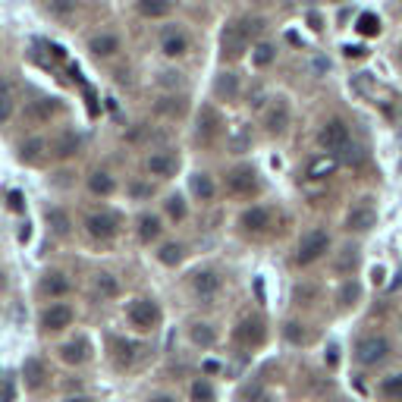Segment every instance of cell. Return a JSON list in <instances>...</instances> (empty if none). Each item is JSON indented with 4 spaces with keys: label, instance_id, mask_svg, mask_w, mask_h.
<instances>
[{
    "label": "cell",
    "instance_id": "1",
    "mask_svg": "<svg viewBox=\"0 0 402 402\" xmlns=\"http://www.w3.org/2000/svg\"><path fill=\"white\" fill-rule=\"evenodd\" d=\"M393 352L387 336H365V340H358L355 346V362L365 368H374V365H383Z\"/></svg>",
    "mask_w": 402,
    "mask_h": 402
},
{
    "label": "cell",
    "instance_id": "2",
    "mask_svg": "<svg viewBox=\"0 0 402 402\" xmlns=\"http://www.w3.org/2000/svg\"><path fill=\"white\" fill-rule=\"evenodd\" d=\"M330 248V236L324 230H311L302 242H298V252H296V264H302V268H308V264H314L318 258H324Z\"/></svg>",
    "mask_w": 402,
    "mask_h": 402
},
{
    "label": "cell",
    "instance_id": "3",
    "mask_svg": "<svg viewBox=\"0 0 402 402\" xmlns=\"http://www.w3.org/2000/svg\"><path fill=\"white\" fill-rule=\"evenodd\" d=\"M126 314L135 330H154L161 324V308H157L154 298H135Z\"/></svg>",
    "mask_w": 402,
    "mask_h": 402
},
{
    "label": "cell",
    "instance_id": "4",
    "mask_svg": "<svg viewBox=\"0 0 402 402\" xmlns=\"http://www.w3.org/2000/svg\"><path fill=\"white\" fill-rule=\"evenodd\" d=\"M318 142H320V148L330 151V154L346 151L349 148V126H346L343 119H330V123H324V129L318 132Z\"/></svg>",
    "mask_w": 402,
    "mask_h": 402
},
{
    "label": "cell",
    "instance_id": "5",
    "mask_svg": "<svg viewBox=\"0 0 402 402\" xmlns=\"http://www.w3.org/2000/svg\"><path fill=\"white\" fill-rule=\"evenodd\" d=\"M226 189H230L233 195H242V198H252L255 192H258V173L252 170V167H233L230 173H226Z\"/></svg>",
    "mask_w": 402,
    "mask_h": 402
},
{
    "label": "cell",
    "instance_id": "6",
    "mask_svg": "<svg viewBox=\"0 0 402 402\" xmlns=\"http://www.w3.org/2000/svg\"><path fill=\"white\" fill-rule=\"evenodd\" d=\"M85 233H88L91 239L107 242V239H113L119 233V220L113 214H107V211H95V214L85 217Z\"/></svg>",
    "mask_w": 402,
    "mask_h": 402
},
{
    "label": "cell",
    "instance_id": "7",
    "mask_svg": "<svg viewBox=\"0 0 402 402\" xmlns=\"http://www.w3.org/2000/svg\"><path fill=\"white\" fill-rule=\"evenodd\" d=\"M220 47H224V57H230V60H239L242 54L248 51V35H246V29L239 25V19L224 29V35H220Z\"/></svg>",
    "mask_w": 402,
    "mask_h": 402
},
{
    "label": "cell",
    "instance_id": "8",
    "mask_svg": "<svg viewBox=\"0 0 402 402\" xmlns=\"http://www.w3.org/2000/svg\"><path fill=\"white\" fill-rule=\"evenodd\" d=\"M233 336H236L239 346H261L268 330H264V320L261 318H242L236 324V330H233Z\"/></svg>",
    "mask_w": 402,
    "mask_h": 402
},
{
    "label": "cell",
    "instance_id": "9",
    "mask_svg": "<svg viewBox=\"0 0 402 402\" xmlns=\"http://www.w3.org/2000/svg\"><path fill=\"white\" fill-rule=\"evenodd\" d=\"M75 311L67 305V302H57V305H51L45 314H41V327L47 330V333H57V330H67L69 324H73Z\"/></svg>",
    "mask_w": 402,
    "mask_h": 402
},
{
    "label": "cell",
    "instance_id": "10",
    "mask_svg": "<svg viewBox=\"0 0 402 402\" xmlns=\"http://www.w3.org/2000/svg\"><path fill=\"white\" fill-rule=\"evenodd\" d=\"M57 355H60V362H63V365L79 368V365H85V362L91 358V343H88V340H82V336H79V340H69V343H63L57 349Z\"/></svg>",
    "mask_w": 402,
    "mask_h": 402
},
{
    "label": "cell",
    "instance_id": "11",
    "mask_svg": "<svg viewBox=\"0 0 402 402\" xmlns=\"http://www.w3.org/2000/svg\"><path fill=\"white\" fill-rule=\"evenodd\" d=\"M220 113L214 110V107H201L198 113V129H195V139L198 142H211V139H217L220 135Z\"/></svg>",
    "mask_w": 402,
    "mask_h": 402
},
{
    "label": "cell",
    "instance_id": "12",
    "mask_svg": "<svg viewBox=\"0 0 402 402\" xmlns=\"http://www.w3.org/2000/svg\"><path fill=\"white\" fill-rule=\"evenodd\" d=\"M145 167H148V173H151V176L167 179V176H173V173H176L179 157L173 154V151H154V154H151L148 161H145Z\"/></svg>",
    "mask_w": 402,
    "mask_h": 402
},
{
    "label": "cell",
    "instance_id": "13",
    "mask_svg": "<svg viewBox=\"0 0 402 402\" xmlns=\"http://www.w3.org/2000/svg\"><path fill=\"white\" fill-rule=\"evenodd\" d=\"M192 292L198 298H214L217 292H220V276H217V270H198V274L192 276Z\"/></svg>",
    "mask_w": 402,
    "mask_h": 402
},
{
    "label": "cell",
    "instance_id": "14",
    "mask_svg": "<svg viewBox=\"0 0 402 402\" xmlns=\"http://www.w3.org/2000/svg\"><path fill=\"white\" fill-rule=\"evenodd\" d=\"M264 126H268L270 135L286 132V126H289V107H286V101H276V104L268 107V113H264Z\"/></svg>",
    "mask_w": 402,
    "mask_h": 402
},
{
    "label": "cell",
    "instance_id": "15",
    "mask_svg": "<svg viewBox=\"0 0 402 402\" xmlns=\"http://www.w3.org/2000/svg\"><path fill=\"white\" fill-rule=\"evenodd\" d=\"M349 230H355V233H368L374 224H377V211L371 208V204H355V208L349 211Z\"/></svg>",
    "mask_w": 402,
    "mask_h": 402
},
{
    "label": "cell",
    "instance_id": "16",
    "mask_svg": "<svg viewBox=\"0 0 402 402\" xmlns=\"http://www.w3.org/2000/svg\"><path fill=\"white\" fill-rule=\"evenodd\" d=\"M239 226H242L246 233H264L270 226V211L261 208V204H255V208H248L246 214H242Z\"/></svg>",
    "mask_w": 402,
    "mask_h": 402
},
{
    "label": "cell",
    "instance_id": "17",
    "mask_svg": "<svg viewBox=\"0 0 402 402\" xmlns=\"http://www.w3.org/2000/svg\"><path fill=\"white\" fill-rule=\"evenodd\" d=\"M161 51H164L167 57H182V54L189 51V38H186V32L167 29V32H164V38H161Z\"/></svg>",
    "mask_w": 402,
    "mask_h": 402
},
{
    "label": "cell",
    "instance_id": "18",
    "mask_svg": "<svg viewBox=\"0 0 402 402\" xmlns=\"http://www.w3.org/2000/svg\"><path fill=\"white\" fill-rule=\"evenodd\" d=\"M41 292L51 298H63L69 292V280L67 274H60V270H51V274L41 276Z\"/></svg>",
    "mask_w": 402,
    "mask_h": 402
},
{
    "label": "cell",
    "instance_id": "19",
    "mask_svg": "<svg viewBox=\"0 0 402 402\" xmlns=\"http://www.w3.org/2000/svg\"><path fill=\"white\" fill-rule=\"evenodd\" d=\"M161 233H164V224H161V217L157 214H142L139 217V239H142L145 246H148V242H157Z\"/></svg>",
    "mask_w": 402,
    "mask_h": 402
},
{
    "label": "cell",
    "instance_id": "20",
    "mask_svg": "<svg viewBox=\"0 0 402 402\" xmlns=\"http://www.w3.org/2000/svg\"><path fill=\"white\" fill-rule=\"evenodd\" d=\"M88 192H91V195H101V198H107V195L117 192V179H113L107 170H95V173L88 176Z\"/></svg>",
    "mask_w": 402,
    "mask_h": 402
},
{
    "label": "cell",
    "instance_id": "21",
    "mask_svg": "<svg viewBox=\"0 0 402 402\" xmlns=\"http://www.w3.org/2000/svg\"><path fill=\"white\" fill-rule=\"evenodd\" d=\"M214 95L220 101H236L239 97V75L236 73H220L214 82Z\"/></svg>",
    "mask_w": 402,
    "mask_h": 402
},
{
    "label": "cell",
    "instance_id": "22",
    "mask_svg": "<svg viewBox=\"0 0 402 402\" xmlns=\"http://www.w3.org/2000/svg\"><path fill=\"white\" fill-rule=\"evenodd\" d=\"M88 51L95 54V57H113V54L119 51V38L110 35V32H104V35H95L88 41Z\"/></svg>",
    "mask_w": 402,
    "mask_h": 402
},
{
    "label": "cell",
    "instance_id": "23",
    "mask_svg": "<svg viewBox=\"0 0 402 402\" xmlns=\"http://www.w3.org/2000/svg\"><path fill=\"white\" fill-rule=\"evenodd\" d=\"M192 195L201 201H214V195H217L214 179H211L208 173H195L192 176Z\"/></svg>",
    "mask_w": 402,
    "mask_h": 402
},
{
    "label": "cell",
    "instance_id": "24",
    "mask_svg": "<svg viewBox=\"0 0 402 402\" xmlns=\"http://www.w3.org/2000/svg\"><path fill=\"white\" fill-rule=\"evenodd\" d=\"M10 113H13V85L7 75H0V126L10 119Z\"/></svg>",
    "mask_w": 402,
    "mask_h": 402
},
{
    "label": "cell",
    "instance_id": "25",
    "mask_svg": "<svg viewBox=\"0 0 402 402\" xmlns=\"http://www.w3.org/2000/svg\"><path fill=\"white\" fill-rule=\"evenodd\" d=\"M189 336H192V343L201 346V349H211V346L217 343V333H214V327H211V324H192Z\"/></svg>",
    "mask_w": 402,
    "mask_h": 402
},
{
    "label": "cell",
    "instance_id": "26",
    "mask_svg": "<svg viewBox=\"0 0 402 402\" xmlns=\"http://www.w3.org/2000/svg\"><path fill=\"white\" fill-rule=\"evenodd\" d=\"M95 292L101 298H113L119 292V283H117V276L113 274H97L95 276Z\"/></svg>",
    "mask_w": 402,
    "mask_h": 402
},
{
    "label": "cell",
    "instance_id": "27",
    "mask_svg": "<svg viewBox=\"0 0 402 402\" xmlns=\"http://www.w3.org/2000/svg\"><path fill=\"white\" fill-rule=\"evenodd\" d=\"M182 252H186V248L179 246V242H167V246H161V252H157V261L167 264V268H176L179 261H182Z\"/></svg>",
    "mask_w": 402,
    "mask_h": 402
},
{
    "label": "cell",
    "instance_id": "28",
    "mask_svg": "<svg viewBox=\"0 0 402 402\" xmlns=\"http://www.w3.org/2000/svg\"><path fill=\"white\" fill-rule=\"evenodd\" d=\"M352 88H355L362 97H374V95H377V82H374V75H371V73L352 75Z\"/></svg>",
    "mask_w": 402,
    "mask_h": 402
},
{
    "label": "cell",
    "instance_id": "29",
    "mask_svg": "<svg viewBox=\"0 0 402 402\" xmlns=\"http://www.w3.org/2000/svg\"><path fill=\"white\" fill-rule=\"evenodd\" d=\"M170 3H161V0H142L139 3V13L145 16V19H161V16H167L170 13Z\"/></svg>",
    "mask_w": 402,
    "mask_h": 402
},
{
    "label": "cell",
    "instance_id": "30",
    "mask_svg": "<svg viewBox=\"0 0 402 402\" xmlns=\"http://www.w3.org/2000/svg\"><path fill=\"white\" fill-rule=\"evenodd\" d=\"M283 336H286V340H289L292 346H302V343H308V330H305V324H298V320H286Z\"/></svg>",
    "mask_w": 402,
    "mask_h": 402
},
{
    "label": "cell",
    "instance_id": "31",
    "mask_svg": "<svg viewBox=\"0 0 402 402\" xmlns=\"http://www.w3.org/2000/svg\"><path fill=\"white\" fill-rule=\"evenodd\" d=\"M355 29H358V35H365V38L380 35V19L374 13H362L358 16V23H355Z\"/></svg>",
    "mask_w": 402,
    "mask_h": 402
},
{
    "label": "cell",
    "instance_id": "32",
    "mask_svg": "<svg viewBox=\"0 0 402 402\" xmlns=\"http://www.w3.org/2000/svg\"><path fill=\"white\" fill-rule=\"evenodd\" d=\"M164 208H167V217H170V220H186V214H189L182 195H170V198L164 201Z\"/></svg>",
    "mask_w": 402,
    "mask_h": 402
},
{
    "label": "cell",
    "instance_id": "33",
    "mask_svg": "<svg viewBox=\"0 0 402 402\" xmlns=\"http://www.w3.org/2000/svg\"><path fill=\"white\" fill-rule=\"evenodd\" d=\"M355 264H358V248H355V246H352V248L346 246V248H343V255L336 258L333 268L340 270V274H349V270H355Z\"/></svg>",
    "mask_w": 402,
    "mask_h": 402
},
{
    "label": "cell",
    "instance_id": "34",
    "mask_svg": "<svg viewBox=\"0 0 402 402\" xmlns=\"http://www.w3.org/2000/svg\"><path fill=\"white\" fill-rule=\"evenodd\" d=\"M380 396H387V399H402V374H393L380 383Z\"/></svg>",
    "mask_w": 402,
    "mask_h": 402
},
{
    "label": "cell",
    "instance_id": "35",
    "mask_svg": "<svg viewBox=\"0 0 402 402\" xmlns=\"http://www.w3.org/2000/svg\"><path fill=\"white\" fill-rule=\"evenodd\" d=\"M274 57H276V47L274 45H258V47H255V54H252L255 67H270V63H274Z\"/></svg>",
    "mask_w": 402,
    "mask_h": 402
},
{
    "label": "cell",
    "instance_id": "36",
    "mask_svg": "<svg viewBox=\"0 0 402 402\" xmlns=\"http://www.w3.org/2000/svg\"><path fill=\"white\" fill-rule=\"evenodd\" d=\"M336 170V157H320V161H314L311 167H308V176H327V173Z\"/></svg>",
    "mask_w": 402,
    "mask_h": 402
},
{
    "label": "cell",
    "instance_id": "37",
    "mask_svg": "<svg viewBox=\"0 0 402 402\" xmlns=\"http://www.w3.org/2000/svg\"><path fill=\"white\" fill-rule=\"evenodd\" d=\"M239 25L246 29L248 41H252V38H258L261 32H264V19H261V16H246V19H239Z\"/></svg>",
    "mask_w": 402,
    "mask_h": 402
},
{
    "label": "cell",
    "instance_id": "38",
    "mask_svg": "<svg viewBox=\"0 0 402 402\" xmlns=\"http://www.w3.org/2000/svg\"><path fill=\"white\" fill-rule=\"evenodd\" d=\"M192 399L195 402H214V390L208 380H195L192 383Z\"/></svg>",
    "mask_w": 402,
    "mask_h": 402
},
{
    "label": "cell",
    "instance_id": "39",
    "mask_svg": "<svg viewBox=\"0 0 402 402\" xmlns=\"http://www.w3.org/2000/svg\"><path fill=\"white\" fill-rule=\"evenodd\" d=\"M25 380H29V387H41V380H45V368L38 365L35 358L25 365Z\"/></svg>",
    "mask_w": 402,
    "mask_h": 402
},
{
    "label": "cell",
    "instance_id": "40",
    "mask_svg": "<svg viewBox=\"0 0 402 402\" xmlns=\"http://www.w3.org/2000/svg\"><path fill=\"white\" fill-rule=\"evenodd\" d=\"M41 151H45V142H41V139H32V142L23 145V161H35V157H41Z\"/></svg>",
    "mask_w": 402,
    "mask_h": 402
},
{
    "label": "cell",
    "instance_id": "41",
    "mask_svg": "<svg viewBox=\"0 0 402 402\" xmlns=\"http://www.w3.org/2000/svg\"><path fill=\"white\" fill-rule=\"evenodd\" d=\"M117 349H119V365H129V362L135 358V349H139V346H135V343H123V340H117Z\"/></svg>",
    "mask_w": 402,
    "mask_h": 402
},
{
    "label": "cell",
    "instance_id": "42",
    "mask_svg": "<svg viewBox=\"0 0 402 402\" xmlns=\"http://www.w3.org/2000/svg\"><path fill=\"white\" fill-rule=\"evenodd\" d=\"M355 298H358V286L355 283H346L343 292H340V305H355Z\"/></svg>",
    "mask_w": 402,
    "mask_h": 402
},
{
    "label": "cell",
    "instance_id": "43",
    "mask_svg": "<svg viewBox=\"0 0 402 402\" xmlns=\"http://www.w3.org/2000/svg\"><path fill=\"white\" fill-rule=\"evenodd\" d=\"M47 220L54 224V230H57V233H67V230H69L67 214H60V211H51V214H47Z\"/></svg>",
    "mask_w": 402,
    "mask_h": 402
},
{
    "label": "cell",
    "instance_id": "44",
    "mask_svg": "<svg viewBox=\"0 0 402 402\" xmlns=\"http://www.w3.org/2000/svg\"><path fill=\"white\" fill-rule=\"evenodd\" d=\"M151 192H154V186H145V182H132L129 186V195H135V198H148Z\"/></svg>",
    "mask_w": 402,
    "mask_h": 402
},
{
    "label": "cell",
    "instance_id": "45",
    "mask_svg": "<svg viewBox=\"0 0 402 402\" xmlns=\"http://www.w3.org/2000/svg\"><path fill=\"white\" fill-rule=\"evenodd\" d=\"M314 296H318V289H314V286H298V289H296L298 302H302V298H314Z\"/></svg>",
    "mask_w": 402,
    "mask_h": 402
},
{
    "label": "cell",
    "instance_id": "46",
    "mask_svg": "<svg viewBox=\"0 0 402 402\" xmlns=\"http://www.w3.org/2000/svg\"><path fill=\"white\" fill-rule=\"evenodd\" d=\"M75 145H79V142H75L73 135H69L67 142H60V154H73V151H75Z\"/></svg>",
    "mask_w": 402,
    "mask_h": 402
},
{
    "label": "cell",
    "instance_id": "47",
    "mask_svg": "<svg viewBox=\"0 0 402 402\" xmlns=\"http://www.w3.org/2000/svg\"><path fill=\"white\" fill-rule=\"evenodd\" d=\"M343 51H346V57H365V54H368V47H362V45H355V47H343Z\"/></svg>",
    "mask_w": 402,
    "mask_h": 402
},
{
    "label": "cell",
    "instance_id": "48",
    "mask_svg": "<svg viewBox=\"0 0 402 402\" xmlns=\"http://www.w3.org/2000/svg\"><path fill=\"white\" fill-rule=\"evenodd\" d=\"M261 97H264V91L255 88V91H252V101H248V104H252V107H261Z\"/></svg>",
    "mask_w": 402,
    "mask_h": 402
},
{
    "label": "cell",
    "instance_id": "49",
    "mask_svg": "<svg viewBox=\"0 0 402 402\" xmlns=\"http://www.w3.org/2000/svg\"><path fill=\"white\" fill-rule=\"evenodd\" d=\"M151 402H176V396H170V393H157Z\"/></svg>",
    "mask_w": 402,
    "mask_h": 402
},
{
    "label": "cell",
    "instance_id": "50",
    "mask_svg": "<svg viewBox=\"0 0 402 402\" xmlns=\"http://www.w3.org/2000/svg\"><path fill=\"white\" fill-rule=\"evenodd\" d=\"M10 208H16V211L23 208V195H10Z\"/></svg>",
    "mask_w": 402,
    "mask_h": 402
},
{
    "label": "cell",
    "instance_id": "51",
    "mask_svg": "<svg viewBox=\"0 0 402 402\" xmlns=\"http://www.w3.org/2000/svg\"><path fill=\"white\" fill-rule=\"evenodd\" d=\"M374 283H383V268H374Z\"/></svg>",
    "mask_w": 402,
    "mask_h": 402
},
{
    "label": "cell",
    "instance_id": "52",
    "mask_svg": "<svg viewBox=\"0 0 402 402\" xmlns=\"http://www.w3.org/2000/svg\"><path fill=\"white\" fill-rule=\"evenodd\" d=\"M67 402H91L88 396H73V399H67Z\"/></svg>",
    "mask_w": 402,
    "mask_h": 402
}]
</instances>
